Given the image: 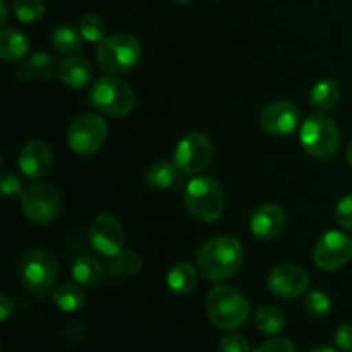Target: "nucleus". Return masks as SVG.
Listing matches in <instances>:
<instances>
[{"label":"nucleus","mask_w":352,"mask_h":352,"mask_svg":"<svg viewBox=\"0 0 352 352\" xmlns=\"http://www.w3.org/2000/svg\"><path fill=\"white\" fill-rule=\"evenodd\" d=\"M196 263L203 277L222 282L234 277L244 263V248L230 236H219L203 244L196 253Z\"/></svg>","instance_id":"f257e3e1"},{"label":"nucleus","mask_w":352,"mask_h":352,"mask_svg":"<svg viewBox=\"0 0 352 352\" xmlns=\"http://www.w3.org/2000/svg\"><path fill=\"white\" fill-rule=\"evenodd\" d=\"M206 315L220 330H237L250 318V302L237 289L217 285L206 296Z\"/></svg>","instance_id":"f03ea898"},{"label":"nucleus","mask_w":352,"mask_h":352,"mask_svg":"<svg viewBox=\"0 0 352 352\" xmlns=\"http://www.w3.org/2000/svg\"><path fill=\"white\" fill-rule=\"evenodd\" d=\"M184 203L196 220L212 223L222 217L226 195L217 179L210 175H198L186 186Z\"/></svg>","instance_id":"7ed1b4c3"},{"label":"nucleus","mask_w":352,"mask_h":352,"mask_svg":"<svg viewBox=\"0 0 352 352\" xmlns=\"http://www.w3.org/2000/svg\"><path fill=\"white\" fill-rule=\"evenodd\" d=\"M96 62L107 74H124L138 65L141 58V43L127 33L107 36L96 47Z\"/></svg>","instance_id":"20e7f679"},{"label":"nucleus","mask_w":352,"mask_h":352,"mask_svg":"<svg viewBox=\"0 0 352 352\" xmlns=\"http://www.w3.org/2000/svg\"><path fill=\"white\" fill-rule=\"evenodd\" d=\"M89 102L98 112L110 117H124L133 112L136 93L133 86L116 76L96 79L89 91Z\"/></svg>","instance_id":"39448f33"},{"label":"nucleus","mask_w":352,"mask_h":352,"mask_svg":"<svg viewBox=\"0 0 352 352\" xmlns=\"http://www.w3.org/2000/svg\"><path fill=\"white\" fill-rule=\"evenodd\" d=\"M58 277V263L57 258L47 250L34 248L30 250L19 263V278L21 284L31 292V294L43 298L52 287L55 285V280Z\"/></svg>","instance_id":"423d86ee"},{"label":"nucleus","mask_w":352,"mask_h":352,"mask_svg":"<svg viewBox=\"0 0 352 352\" xmlns=\"http://www.w3.org/2000/svg\"><path fill=\"white\" fill-rule=\"evenodd\" d=\"M299 140L306 153L318 160H327L339 151L340 131L330 117L315 113L302 122Z\"/></svg>","instance_id":"0eeeda50"},{"label":"nucleus","mask_w":352,"mask_h":352,"mask_svg":"<svg viewBox=\"0 0 352 352\" xmlns=\"http://www.w3.org/2000/svg\"><path fill=\"white\" fill-rule=\"evenodd\" d=\"M62 198L57 189L45 182H36L24 188L21 195L23 215L33 223H50L58 217Z\"/></svg>","instance_id":"6e6552de"},{"label":"nucleus","mask_w":352,"mask_h":352,"mask_svg":"<svg viewBox=\"0 0 352 352\" xmlns=\"http://www.w3.org/2000/svg\"><path fill=\"white\" fill-rule=\"evenodd\" d=\"M109 127L103 117L96 113H85L72 120L67 131V144L79 157L95 155L107 141Z\"/></svg>","instance_id":"1a4fd4ad"},{"label":"nucleus","mask_w":352,"mask_h":352,"mask_svg":"<svg viewBox=\"0 0 352 352\" xmlns=\"http://www.w3.org/2000/svg\"><path fill=\"white\" fill-rule=\"evenodd\" d=\"M213 160V143L206 134L189 133L177 143L174 164L184 175H198L206 170Z\"/></svg>","instance_id":"9d476101"},{"label":"nucleus","mask_w":352,"mask_h":352,"mask_svg":"<svg viewBox=\"0 0 352 352\" xmlns=\"http://www.w3.org/2000/svg\"><path fill=\"white\" fill-rule=\"evenodd\" d=\"M352 258V239L340 230L323 234L313 250V261L323 272H336Z\"/></svg>","instance_id":"9b49d317"},{"label":"nucleus","mask_w":352,"mask_h":352,"mask_svg":"<svg viewBox=\"0 0 352 352\" xmlns=\"http://www.w3.org/2000/svg\"><path fill=\"white\" fill-rule=\"evenodd\" d=\"M88 239L96 253L105 258H112L122 251L126 232L119 219L103 213V215L95 217L89 223Z\"/></svg>","instance_id":"f8f14e48"},{"label":"nucleus","mask_w":352,"mask_h":352,"mask_svg":"<svg viewBox=\"0 0 352 352\" xmlns=\"http://www.w3.org/2000/svg\"><path fill=\"white\" fill-rule=\"evenodd\" d=\"M267 285L274 296L280 299L299 298L309 287V275L298 265H278L270 272Z\"/></svg>","instance_id":"ddd939ff"},{"label":"nucleus","mask_w":352,"mask_h":352,"mask_svg":"<svg viewBox=\"0 0 352 352\" xmlns=\"http://www.w3.org/2000/svg\"><path fill=\"white\" fill-rule=\"evenodd\" d=\"M299 122L301 112L291 102H274L260 113V127L270 136H289L298 129Z\"/></svg>","instance_id":"4468645a"},{"label":"nucleus","mask_w":352,"mask_h":352,"mask_svg":"<svg viewBox=\"0 0 352 352\" xmlns=\"http://www.w3.org/2000/svg\"><path fill=\"white\" fill-rule=\"evenodd\" d=\"M287 226V215L278 205H261L253 212L250 219V229L256 239L272 241L280 236Z\"/></svg>","instance_id":"2eb2a0df"},{"label":"nucleus","mask_w":352,"mask_h":352,"mask_svg":"<svg viewBox=\"0 0 352 352\" xmlns=\"http://www.w3.org/2000/svg\"><path fill=\"white\" fill-rule=\"evenodd\" d=\"M54 162L52 148L45 141H31L21 150L17 157L21 174L28 179H41L48 174Z\"/></svg>","instance_id":"dca6fc26"},{"label":"nucleus","mask_w":352,"mask_h":352,"mask_svg":"<svg viewBox=\"0 0 352 352\" xmlns=\"http://www.w3.org/2000/svg\"><path fill=\"white\" fill-rule=\"evenodd\" d=\"M93 74V65L89 64L86 58L79 57V55H69L64 58L60 65H58V79L64 82L65 86L72 89H81L91 82Z\"/></svg>","instance_id":"f3484780"},{"label":"nucleus","mask_w":352,"mask_h":352,"mask_svg":"<svg viewBox=\"0 0 352 352\" xmlns=\"http://www.w3.org/2000/svg\"><path fill=\"white\" fill-rule=\"evenodd\" d=\"M30 52V40L26 34L14 28L0 31V57L6 62H19Z\"/></svg>","instance_id":"a211bd4d"},{"label":"nucleus","mask_w":352,"mask_h":352,"mask_svg":"<svg viewBox=\"0 0 352 352\" xmlns=\"http://www.w3.org/2000/svg\"><path fill=\"white\" fill-rule=\"evenodd\" d=\"M198 285V272L191 263H177L168 270L167 287L175 296H188Z\"/></svg>","instance_id":"6ab92c4d"},{"label":"nucleus","mask_w":352,"mask_h":352,"mask_svg":"<svg viewBox=\"0 0 352 352\" xmlns=\"http://www.w3.org/2000/svg\"><path fill=\"white\" fill-rule=\"evenodd\" d=\"M143 261L141 256L134 251H120L119 254L112 258H107V263L103 267L109 277H133L140 274Z\"/></svg>","instance_id":"aec40b11"},{"label":"nucleus","mask_w":352,"mask_h":352,"mask_svg":"<svg viewBox=\"0 0 352 352\" xmlns=\"http://www.w3.org/2000/svg\"><path fill=\"white\" fill-rule=\"evenodd\" d=\"M179 170L170 162H157L146 170V184L155 191H167L179 181Z\"/></svg>","instance_id":"412c9836"},{"label":"nucleus","mask_w":352,"mask_h":352,"mask_svg":"<svg viewBox=\"0 0 352 352\" xmlns=\"http://www.w3.org/2000/svg\"><path fill=\"white\" fill-rule=\"evenodd\" d=\"M339 100L340 88L336 81H332V79H322L320 82H316L311 89V96H309L311 107L320 110V112L332 110L333 107L339 103Z\"/></svg>","instance_id":"4be33fe9"},{"label":"nucleus","mask_w":352,"mask_h":352,"mask_svg":"<svg viewBox=\"0 0 352 352\" xmlns=\"http://www.w3.org/2000/svg\"><path fill=\"white\" fill-rule=\"evenodd\" d=\"M103 272L105 270H103L102 263L93 256H81L72 265V278L76 280V284L86 285V287L95 285L102 278Z\"/></svg>","instance_id":"5701e85b"},{"label":"nucleus","mask_w":352,"mask_h":352,"mask_svg":"<svg viewBox=\"0 0 352 352\" xmlns=\"http://www.w3.org/2000/svg\"><path fill=\"white\" fill-rule=\"evenodd\" d=\"M52 47L62 55H74L76 52L81 50L82 36L72 26L62 24L52 31Z\"/></svg>","instance_id":"b1692460"},{"label":"nucleus","mask_w":352,"mask_h":352,"mask_svg":"<svg viewBox=\"0 0 352 352\" xmlns=\"http://www.w3.org/2000/svg\"><path fill=\"white\" fill-rule=\"evenodd\" d=\"M254 325L265 336H278L285 329V316L274 306H263L254 313Z\"/></svg>","instance_id":"393cba45"},{"label":"nucleus","mask_w":352,"mask_h":352,"mask_svg":"<svg viewBox=\"0 0 352 352\" xmlns=\"http://www.w3.org/2000/svg\"><path fill=\"white\" fill-rule=\"evenodd\" d=\"M54 305L64 313H76L85 305V292L79 284H64L55 289Z\"/></svg>","instance_id":"a878e982"},{"label":"nucleus","mask_w":352,"mask_h":352,"mask_svg":"<svg viewBox=\"0 0 352 352\" xmlns=\"http://www.w3.org/2000/svg\"><path fill=\"white\" fill-rule=\"evenodd\" d=\"M28 64H30L31 72H33V78L40 79V81H50L55 74H58L55 58L50 54H47V52L33 54L30 60H28Z\"/></svg>","instance_id":"bb28decb"},{"label":"nucleus","mask_w":352,"mask_h":352,"mask_svg":"<svg viewBox=\"0 0 352 352\" xmlns=\"http://www.w3.org/2000/svg\"><path fill=\"white\" fill-rule=\"evenodd\" d=\"M79 33L86 41L91 43H100L107 38V26L103 19L95 14H86L79 21Z\"/></svg>","instance_id":"cd10ccee"},{"label":"nucleus","mask_w":352,"mask_h":352,"mask_svg":"<svg viewBox=\"0 0 352 352\" xmlns=\"http://www.w3.org/2000/svg\"><path fill=\"white\" fill-rule=\"evenodd\" d=\"M305 309L313 318H325L332 311V299L327 292L315 289L305 298Z\"/></svg>","instance_id":"c85d7f7f"},{"label":"nucleus","mask_w":352,"mask_h":352,"mask_svg":"<svg viewBox=\"0 0 352 352\" xmlns=\"http://www.w3.org/2000/svg\"><path fill=\"white\" fill-rule=\"evenodd\" d=\"M45 14V3L41 0H16L14 16L24 24H33L40 21Z\"/></svg>","instance_id":"c756f323"},{"label":"nucleus","mask_w":352,"mask_h":352,"mask_svg":"<svg viewBox=\"0 0 352 352\" xmlns=\"http://www.w3.org/2000/svg\"><path fill=\"white\" fill-rule=\"evenodd\" d=\"M0 191H2L3 198H14V196L23 195V181L17 177L14 172H2L0 175Z\"/></svg>","instance_id":"7c9ffc66"},{"label":"nucleus","mask_w":352,"mask_h":352,"mask_svg":"<svg viewBox=\"0 0 352 352\" xmlns=\"http://www.w3.org/2000/svg\"><path fill=\"white\" fill-rule=\"evenodd\" d=\"M336 219L342 229L352 230V195L344 196V198L337 203Z\"/></svg>","instance_id":"2f4dec72"},{"label":"nucleus","mask_w":352,"mask_h":352,"mask_svg":"<svg viewBox=\"0 0 352 352\" xmlns=\"http://www.w3.org/2000/svg\"><path fill=\"white\" fill-rule=\"evenodd\" d=\"M219 351L220 352H251L250 342H248L243 336H237V333H229V336L223 337L219 344Z\"/></svg>","instance_id":"473e14b6"},{"label":"nucleus","mask_w":352,"mask_h":352,"mask_svg":"<svg viewBox=\"0 0 352 352\" xmlns=\"http://www.w3.org/2000/svg\"><path fill=\"white\" fill-rule=\"evenodd\" d=\"M254 352H298V349H296L292 340L284 339V337H275V339L261 344Z\"/></svg>","instance_id":"72a5a7b5"},{"label":"nucleus","mask_w":352,"mask_h":352,"mask_svg":"<svg viewBox=\"0 0 352 352\" xmlns=\"http://www.w3.org/2000/svg\"><path fill=\"white\" fill-rule=\"evenodd\" d=\"M336 346L340 352H352V325H340L337 329Z\"/></svg>","instance_id":"f704fd0d"},{"label":"nucleus","mask_w":352,"mask_h":352,"mask_svg":"<svg viewBox=\"0 0 352 352\" xmlns=\"http://www.w3.org/2000/svg\"><path fill=\"white\" fill-rule=\"evenodd\" d=\"M14 313V302L9 296H2L0 298V320L2 322H7L9 316Z\"/></svg>","instance_id":"c9c22d12"},{"label":"nucleus","mask_w":352,"mask_h":352,"mask_svg":"<svg viewBox=\"0 0 352 352\" xmlns=\"http://www.w3.org/2000/svg\"><path fill=\"white\" fill-rule=\"evenodd\" d=\"M0 14H2V16H0V23L6 24L7 23V3H6V0H0Z\"/></svg>","instance_id":"e433bc0d"},{"label":"nucleus","mask_w":352,"mask_h":352,"mask_svg":"<svg viewBox=\"0 0 352 352\" xmlns=\"http://www.w3.org/2000/svg\"><path fill=\"white\" fill-rule=\"evenodd\" d=\"M311 352H339V351L333 349V347H329V346H318V347H315Z\"/></svg>","instance_id":"4c0bfd02"},{"label":"nucleus","mask_w":352,"mask_h":352,"mask_svg":"<svg viewBox=\"0 0 352 352\" xmlns=\"http://www.w3.org/2000/svg\"><path fill=\"white\" fill-rule=\"evenodd\" d=\"M346 155H347V162L352 165V141L349 144H347V150H346Z\"/></svg>","instance_id":"58836bf2"},{"label":"nucleus","mask_w":352,"mask_h":352,"mask_svg":"<svg viewBox=\"0 0 352 352\" xmlns=\"http://www.w3.org/2000/svg\"><path fill=\"white\" fill-rule=\"evenodd\" d=\"M172 2H175V3H188V2H191V0H172Z\"/></svg>","instance_id":"ea45409f"}]
</instances>
